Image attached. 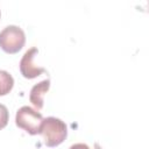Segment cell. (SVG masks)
I'll use <instances>...</instances> for the list:
<instances>
[{"instance_id":"obj_7","label":"cell","mask_w":149,"mask_h":149,"mask_svg":"<svg viewBox=\"0 0 149 149\" xmlns=\"http://www.w3.org/2000/svg\"><path fill=\"white\" fill-rule=\"evenodd\" d=\"M8 119H9V113L8 109L5 105L0 104V129L5 128L8 123Z\"/></svg>"},{"instance_id":"obj_3","label":"cell","mask_w":149,"mask_h":149,"mask_svg":"<svg viewBox=\"0 0 149 149\" xmlns=\"http://www.w3.org/2000/svg\"><path fill=\"white\" fill-rule=\"evenodd\" d=\"M26 43L24 31L14 24L7 26L0 31V48L7 54L19 52Z\"/></svg>"},{"instance_id":"obj_2","label":"cell","mask_w":149,"mask_h":149,"mask_svg":"<svg viewBox=\"0 0 149 149\" xmlns=\"http://www.w3.org/2000/svg\"><path fill=\"white\" fill-rule=\"evenodd\" d=\"M42 122H43L42 114L29 106H22L16 112L15 115L16 126L26 130L30 135H36L41 133Z\"/></svg>"},{"instance_id":"obj_5","label":"cell","mask_w":149,"mask_h":149,"mask_svg":"<svg viewBox=\"0 0 149 149\" xmlns=\"http://www.w3.org/2000/svg\"><path fill=\"white\" fill-rule=\"evenodd\" d=\"M49 88H50V79H44L31 87L29 93V100L36 109L43 108V98L44 94L49 91Z\"/></svg>"},{"instance_id":"obj_1","label":"cell","mask_w":149,"mask_h":149,"mask_svg":"<svg viewBox=\"0 0 149 149\" xmlns=\"http://www.w3.org/2000/svg\"><path fill=\"white\" fill-rule=\"evenodd\" d=\"M47 147H57L59 146L68 135V127L64 121L55 116H48L43 119L41 133Z\"/></svg>"},{"instance_id":"obj_6","label":"cell","mask_w":149,"mask_h":149,"mask_svg":"<svg viewBox=\"0 0 149 149\" xmlns=\"http://www.w3.org/2000/svg\"><path fill=\"white\" fill-rule=\"evenodd\" d=\"M14 86V78L9 72L0 70V95L8 94Z\"/></svg>"},{"instance_id":"obj_4","label":"cell","mask_w":149,"mask_h":149,"mask_svg":"<svg viewBox=\"0 0 149 149\" xmlns=\"http://www.w3.org/2000/svg\"><path fill=\"white\" fill-rule=\"evenodd\" d=\"M37 52H38L37 48H30L23 54L20 61V72L27 79L36 78L45 72L44 68H40L34 63V58L36 57Z\"/></svg>"},{"instance_id":"obj_8","label":"cell","mask_w":149,"mask_h":149,"mask_svg":"<svg viewBox=\"0 0 149 149\" xmlns=\"http://www.w3.org/2000/svg\"><path fill=\"white\" fill-rule=\"evenodd\" d=\"M69 149H90V147L85 143H74Z\"/></svg>"}]
</instances>
